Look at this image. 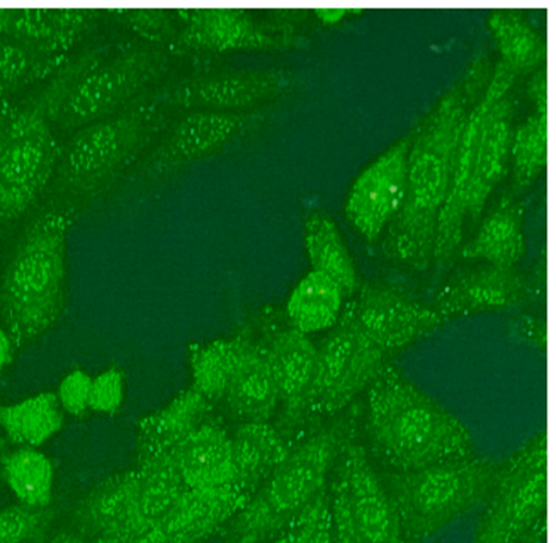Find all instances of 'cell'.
Here are the masks:
<instances>
[{"instance_id": "13", "label": "cell", "mask_w": 556, "mask_h": 543, "mask_svg": "<svg viewBox=\"0 0 556 543\" xmlns=\"http://www.w3.org/2000/svg\"><path fill=\"white\" fill-rule=\"evenodd\" d=\"M261 109L244 113L189 111L172 123L146 153L138 175L143 181H160L233 143L264 116Z\"/></svg>"}, {"instance_id": "1", "label": "cell", "mask_w": 556, "mask_h": 543, "mask_svg": "<svg viewBox=\"0 0 556 543\" xmlns=\"http://www.w3.org/2000/svg\"><path fill=\"white\" fill-rule=\"evenodd\" d=\"M478 78L472 71L455 84L412 136L404 201L388 226L384 251L418 270L434 258L438 222L448 194L456 146L473 92L479 90Z\"/></svg>"}, {"instance_id": "15", "label": "cell", "mask_w": 556, "mask_h": 543, "mask_svg": "<svg viewBox=\"0 0 556 543\" xmlns=\"http://www.w3.org/2000/svg\"><path fill=\"white\" fill-rule=\"evenodd\" d=\"M178 15L176 48L212 53L281 51L299 47L302 40L292 29L258 21L242 9L178 10Z\"/></svg>"}, {"instance_id": "36", "label": "cell", "mask_w": 556, "mask_h": 543, "mask_svg": "<svg viewBox=\"0 0 556 543\" xmlns=\"http://www.w3.org/2000/svg\"><path fill=\"white\" fill-rule=\"evenodd\" d=\"M51 521L47 508L17 505L0 509V543H18L33 540L45 532Z\"/></svg>"}, {"instance_id": "33", "label": "cell", "mask_w": 556, "mask_h": 543, "mask_svg": "<svg viewBox=\"0 0 556 543\" xmlns=\"http://www.w3.org/2000/svg\"><path fill=\"white\" fill-rule=\"evenodd\" d=\"M510 156L518 189L530 187L547 165V113L531 116L513 136Z\"/></svg>"}, {"instance_id": "10", "label": "cell", "mask_w": 556, "mask_h": 543, "mask_svg": "<svg viewBox=\"0 0 556 543\" xmlns=\"http://www.w3.org/2000/svg\"><path fill=\"white\" fill-rule=\"evenodd\" d=\"M488 498L480 527V539L484 541L516 539L545 516L548 502L546 433L536 437L502 468Z\"/></svg>"}, {"instance_id": "34", "label": "cell", "mask_w": 556, "mask_h": 543, "mask_svg": "<svg viewBox=\"0 0 556 543\" xmlns=\"http://www.w3.org/2000/svg\"><path fill=\"white\" fill-rule=\"evenodd\" d=\"M243 344L215 342L194 355L197 391L205 399L225 396Z\"/></svg>"}, {"instance_id": "28", "label": "cell", "mask_w": 556, "mask_h": 543, "mask_svg": "<svg viewBox=\"0 0 556 543\" xmlns=\"http://www.w3.org/2000/svg\"><path fill=\"white\" fill-rule=\"evenodd\" d=\"M64 411L51 392L12 405H0V429L21 447L36 449L59 433Z\"/></svg>"}, {"instance_id": "19", "label": "cell", "mask_w": 556, "mask_h": 543, "mask_svg": "<svg viewBox=\"0 0 556 543\" xmlns=\"http://www.w3.org/2000/svg\"><path fill=\"white\" fill-rule=\"evenodd\" d=\"M511 122L513 104L509 98L504 97L494 104L480 141L469 185L466 226H473L480 219L488 199L508 171L513 140Z\"/></svg>"}, {"instance_id": "39", "label": "cell", "mask_w": 556, "mask_h": 543, "mask_svg": "<svg viewBox=\"0 0 556 543\" xmlns=\"http://www.w3.org/2000/svg\"><path fill=\"white\" fill-rule=\"evenodd\" d=\"M529 96L534 101L539 113H547V74L545 67L531 79Z\"/></svg>"}, {"instance_id": "9", "label": "cell", "mask_w": 556, "mask_h": 543, "mask_svg": "<svg viewBox=\"0 0 556 543\" xmlns=\"http://www.w3.org/2000/svg\"><path fill=\"white\" fill-rule=\"evenodd\" d=\"M386 351L364 334L349 312L315 354L305 409L336 413L372 384L384 368Z\"/></svg>"}, {"instance_id": "5", "label": "cell", "mask_w": 556, "mask_h": 543, "mask_svg": "<svg viewBox=\"0 0 556 543\" xmlns=\"http://www.w3.org/2000/svg\"><path fill=\"white\" fill-rule=\"evenodd\" d=\"M169 111L146 92L125 110L76 129L65 140L49 185L55 194L88 200L138 162L169 127Z\"/></svg>"}, {"instance_id": "35", "label": "cell", "mask_w": 556, "mask_h": 543, "mask_svg": "<svg viewBox=\"0 0 556 543\" xmlns=\"http://www.w3.org/2000/svg\"><path fill=\"white\" fill-rule=\"evenodd\" d=\"M106 12L147 42L166 48L176 47L180 33L178 10L114 9Z\"/></svg>"}, {"instance_id": "17", "label": "cell", "mask_w": 556, "mask_h": 543, "mask_svg": "<svg viewBox=\"0 0 556 543\" xmlns=\"http://www.w3.org/2000/svg\"><path fill=\"white\" fill-rule=\"evenodd\" d=\"M350 313L386 353L406 348L443 323L440 313L386 287H366Z\"/></svg>"}, {"instance_id": "21", "label": "cell", "mask_w": 556, "mask_h": 543, "mask_svg": "<svg viewBox=\"0 0 556 543\" xmlns=\"http://www.w3.org/2000/svg\"><path fill=\"white\" fill-rule=\"evenodd\" d=\"M520 277L511 269L492 267L475 272L448 287L437 301L442 318L460 314L502 311L522 299Z\"/></svg>"}, {"instance_id": "12", "label": "cell", "mask_w": 556, "mask_h": 543, "mask_svg": "<svg viewBox=\"0 0 556 543\" xmlns=\"http://www.w3.org/2000/svg\"><path fill=\"white\" fill-rule=\"evenodd\" d=\"M294 83L288 70H230L194 74L153 90L166 111L244 113L275 101Z\"/></svg>"}, {"instance_id": "24", "label": "cell", "mask_w": 556, "mask_h": 543, "mask_svg": "<svg viewBox=\"0 0 556 543\" xmlns=\"http://www.w3.org/2000/svg\"><path fill=\"white\" fill-rule=\"evenodd\" d=\"M231 443L232 484L243 496L261 490L288 454L280 434L267 424H247Z\"/></svg>"}, {"instance_id": "11", "label": "cell", "mask_w": 556, "mask_h": 543, "mask_svg": "<svg viewBox=\"0 0 556 543\" xmlns=\"http://www.w3.org/2000/svg\"><path fill=\"white\" fill-rule=\"evenodd\" d=\"M332 495L339 532L374 543L392 542L401 532L397 512L361 444L344 443Z\"/></svg>"}, {"instance_id": "23", "label": "cell", "mask_w": 556, "mask_h": 543, "mask_svg": "<svg viewBox=\"0 0 556 543\" xmlns=\"http://www.w3.org/2000/svg\"><path fill=\"white\" fill-rule=\"evenodd\" d=\"M225 396L232 412L247 424H267L280 399L264 355L243 345Z\"/></svg>"}, {"instance_id": "32", "label": "cell", "mask_w": 556, "mask_h": 543, "mask_svg": "<svg viewBox=\"0 0 556 543\" xmlns=\"http://www.w3.org/2000/svg\"><path fill=\"white\" fill-rule=\"evenodd\" d=\"M206 399L197 390L189 392L187 396L178 399L168 409L148 418L141 425L147 454L156 453L164 446H168L169 440L180 442L193 429L198 417L202 415Z\"/></svg>"}, {"instance_id": "18", "label": "cell", "mask_w": 556, "mask_h": 543, "mask_svg": "<svg viewBox=\"0 0 556 543\" xmlns=\"http://www.w3.org/2000/svg\"><path fill=\"white\" fill-rule=\"evenodd\" d=\"M101 11L84 9L0 8V34L54 55L71 48L94 28Z\"/></svg>"}, {"instance_id": "3", "label": "cell", "mask_w": 556, "mask_h": 543, "mask_svg": "<svg viewBox=\"0 0 556 543\" xmlns=\"http://www.w3.org/2000/svg\"><path fill=\"white\" fill-rule=\"evenodd\" d=\"M367 426L370 443L392 471L418 470L473 452L466 426L391 366L369 386Z\"/></svg>"}, {"instance_id": "29", "label": "cell", "mask_w": 556, "mask_h": 543, "mask_svg": "<svg viewBox=\"0 0 556 543\" xmlns=\"http://www.w3.org/2000/svg\"><path fill=\"white\" fill-rule=\"evenodd\" d=\"M490 27L497 42L503 61L518 76L546 60V42L530 26L527 17L515 10L493 11Z\"/></svg>"}, {"instance_id": "2", "label": "cell", "mask_w": 556, "mask_h": 543, "mask_svg": "<svg viewBox=\"0 0 556 543\" xmlns=\"http://www.w3.org/2000/svg\"><path fill=\"white\" fill-rule=\"evenodd\" d=\"M109 54V46H98L67 59L17 104L0 143V224L22 217L51 185L63 148L58 136L60 111L74 85Z\"/></svg>"}, {"instance_id": "14", "label": "cell", "mask_w": 556, "mask_h": 543, "mask_svg": "<svg viewBox=\"0 0 556 543\" xmlns=\"http://www.w3.org/2000/svg\"><path fill=\"white\" fill-rule=\"evenodd\" d=\"M516 77L515 72L504 63H500L483 96L469 110L454 154L453 176H451L447 199L438 222L432 262L438 264L447 262L465 239L468 191L480 141L494 104L506 97Z\"/></svg>"}, {"instance_id": "31", "label": "cell", "mask_w": 556, "mask_h": 543, "mask_svg": "<svg viewBox=\"0 0 556 543\" xmlns=\"http://www.w3.org/2000/svg\"><path fill=\"white\" fill-rule=\"evenodd\" d=\"M2 465L4 480L23 505L48 508L53 496L54 470L47 455L21 447L5 455Z\"/></svg>"}, {"instance_id": "16", "label": "cell", "mask_w": 556, "mask_h": 543, "mask_svg": "<svg viewBox=\"0 0 556 543\" xmlns=\"http://www.w3.org/2000/svg\"><path fill=\"white\" fill-rule=\"evenodd\" d=\"M412 136L380 154L349 191L345 217L368 242L380 236L403 205Z\"/></svg>"}, {"instance_id": "7", "label": "cell", "mask_w": 556, "mask_h": 543, "mask_svg": "<svg viewBox=\"0 0 556 543\" xmlns=\"http://www.w3.org/2000/svg\"><path fill=\"white\" fill-rule=\"evenodd\" d=\"M169 48L141 42L127 47L92 67L74 85L60 111L59 132L76 129L119 113L151 91L169 71Z\"/></svg>"}, {"instance_id": "41", "label": "cell", "mask_w": 556, "mask_h": 543, "mask_svg": "<svg viewBox=\"0 0 556 543\" xmlns=\"http://www.w3.org/2000/svg\"><path fill=\"white\" fill-rule=\"evenodd\" d=\"M12 350H14V343H12L9 332L0 327V374L12 362Z\"/></svg>"}, {"instance_id": "25", "label": "cell", "mask_w": 556, "mask_h": 543, "mask_svg": "<svg viewBox=\"0 0 556 543\" xmlns=\"http://www.w3.org/2000/svg\"><path fill=\"white\" fill-rule=\"evenodd\" d=\"M522 207L515 201H504L484 219L463 256L479 258L492 267L511 269L523 255Z\"/></svg>"}, {"instance_id": "20", "label": "cell", "mask_w": 556, "mask_h": 543, "mask_svg": "<svg viewBox=\"0 0 556 543\" xmlns=\"http://www.w3.org/2000/svg\"><path fill=\"white\" fill-rule=\"evenodd\" d=\"M173 458L189 490L220 489L232 484L231 438L215 426L203 425L191 430L177 443Z\"/></svg>"}, {"instance_id": "42", "label": "cell", "mask_w": 556, "mask_h": 543, "mask_svg": "<svg viewBox=\"0 0 556 543\" xmlns=\"http://www.w3.org/2000/svg\"><path fill=\"white\" fill-rule=\"evenodd\" d=\"M2 96H5V94H3L2 90H0V97H2Z\"/></svg>"}, {"instance_id": "26", "label": "cell", "mask_w": 556, "mask_h": 543, "mask_svg": "<svg viewBox=\"0 0 556 543\" xmlns=\"http://www.w3.org/2000/svg\"><path fill=\"white\" fill-rule=\"evenodd\" d=\"M344 298L337 282L317 270L308 272L288 300L287 313L293 329L305 336L331 329L338 324Z\"/></svg>"}, {"instance_id": "40", "label": "cell", "mask_w": 556, "mask_h": 543, "mask_svg": "<svg viewBox=\"0 0 556 543\" xmlns=\"http://www.w3.org/2000/svg\"><path fill=\"white\" fill-rule=\"evenodd\" d=\"M16 106L17 104L12 101V97H0V143H2L5 132H8Z\"/></svg>"}, {"instance_id": "38", "label": "cell", "mask_w": 556, "mask_h": 543, "mask_svg": "<svg viewBox=\"0 0 556 543\" xmlns=\"http://www.w3.org/2000/svg\"><path fill=\"white\" fill-rule=\"evenodd\" d=\"M90 376L84 371H73L61 381L58 396L63 411L73 416H81L90 407Z\"/></svg>"}, {"instance_id": "22", "label": "cell", "mask_w": 556, "mask_h": 543, "mask_svg": "<svg viewBox=\"0 0 556 543\" xmlns=\"http://www.w3.org/2000/svg\"><path fill=\"white\" fill-rule=\"evenodd\" d=\"M317 349L308 336L293 329L271 339L265 361L274 376L278 399L289 411L305 409V400L311 387Z\"/></svg>"}, {"instance_id": "27", "label": "cell", "mask_w": 556, "mask_h": 543, "mask_svg": "<svg viewBox=\"0 0 556 543\" xmlns=\"http://www.w3.org/2000/svg\"><path fill=\"white\" fill-rule=\"evenodd\" d=\"M305 247L313 270L337 282L345 298L355 293L357 274L354 258L329 215L319 212L308 215L305 222Z\"/></svg>"}, {"instance_id": "30", "label": "cell", "mask_w": 556, "mask_h": 543, "mask_svg": "<svg viewBox=\"0 0 556 543\" xmlns=\"http://www.w3.org/2000/svg\"><path fill=\"white\" fill-rule=\"evenodd\" d=\"M66 61L67 55L48 54L0 34V90L12 97L30 85L46 81Z\"/></svg>"}, {"instance_id": "4", "label": "cell", "mask_w": 556, "mask_h": 543, "mask_svg": "<svg viewBox=\"0 0 556 543\" xmlns=\"http://www.w3.org/2000/svg\"><path fill=\"white\" fill-rule=\"evenodd\" d=\"M72 215L52 210L24 233L0 287V316L16 348L45 334L63 313Z\"/></svg>"}, {"instance_id": "37", "label": "cell", "mask_w": 556, "mask_h": 543, "mask_svg": "<svg viewBox=\"0 0 556 543\" xmlns=\"http://www.w3.org/2000/svg\"><path fill=\"white\" fill-rule=\"evenodd\" d=\"M125 399V379L117 369H109L91 381L90 407L103 415H115Z\"/></svg>"}, {"instance_id": "8", "label": "cell", "mask_w": 556, "mask_h": 543, "mask_svg": "<svg viewBox=\"0 0 556 543\" xmlns=\"http://www.w3.org/2000/svg\"><path fill=\"white\" fill-rule=\"evenodd\" d=\"M341 431H320L288 452L244 514L247 532L264 534L286 526L320 495L342 446Z\"/></svg>"}, {"instance_id": "6", "label": "cell", "mask_w": 556, "mask_h": 543, "mask_svg": "<svg viewBox=\"0 0 556 543\" xmlns=\"http://www.w3.org/2000/svg\"><path fill=\"white\" fill-rule=\"evenodd\" d=\"M502 468L466 456L380 477L397 512L400 528L412 535H428L488 498Z\"/></svg>"}]
</instances>
